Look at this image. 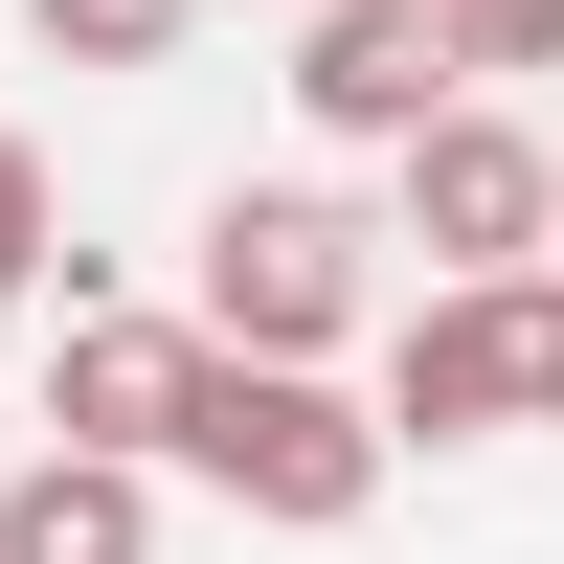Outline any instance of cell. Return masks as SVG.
I'll use <instances>...</instances> for the list:
<instances>
[{"label":"cell","mask_w":564,"mask_h":564,"mask_svg":"<svg viewBox=\"0 0 564 564\" xmlns=\"http://www.w3.org/2000/svg\"><path fill=\"white\" fill-rule=\"evenodd\" d=\"M23 294H68V181H45V135L0 113V316Z\"/></svg>","instance_id":"obj_8"},{"label":"cell","mask_w":564,"mask_h":564,"mask_svg":"<svg viewBox=\"0 0 564 564\" xmlns=\"http://www.w3.org/2000/svg\"><path fill=\"white\" fill-rule=\"evenodd\" d=\"M0 564H159V475L135 452H23L0 475Z\"/></svg>","instance_id":"obj_7"},{"label":"cell","mask_w":564,"mask_h":564,"mask_svg":"<svg viewBox=\"0 0 564 564\" xmlns=\"http://www.w3.org/2000/svg\"><path fill=\"white\" fill-rule=\"evenodd\" d=\"M294 113L361 135V159H406L430 113H475V68H452L430 0H316V23H294Z\"/></svg>","instance_id":"obj_6"},{"label":"cell","mask_w":564,"mask_h":564,"mask_svg":"<svg viewBox=\"0 0 564 564\" xmlns=\"http://www.w3.org/2000/svg\"><path fill=\"white\" fill-rule=\"evenodd\" d=\"M384 406L339 384V361H204V406H181V475L226 497V520H271V542H339V520H384Z\"/></svg>","instance_id":"obj_1"},{"label":"cell","mask_w":564,"mask_h":564,"mask_svg":"<svg viewBox=\"0 0 564 564\" xmlns=\"http://www.w3.org/2000/svg\"><path fill=\"white\" fill-rule=\"evenodd\" d=\"M181 23L204 0H23V45H68V68H181Z\"/></svg>","instance_id":"obj_9"},{"label":"cell","mask_w":564,"mask_h":564,"mask_svg":"<svg viewBox=\"0 0 564 564\" xmlns=\"http://www.w3.org/2000/svg\"><path fill=\"white\" fill-rule=\"evenodd\" d=\"M542 271H564V226H542Z\"/></svg>","instance_id":"obj_11"},{"label":"cell","mask_w":564,"mask_h":564,"mask_svg":"<svg viewBox=\"0 0 564 564\" xmlns=\"http://www.w3.org/2000/svg\"><path fill=\"white\" fill-rule=\"evenodd\" d=\"M204 316H113L68 294V339H45V452H135V475H181V406H204Z\"/></svg>","instance_id":"obj_5"},{"label":"cell","mask_w":564,"mask_h":564,"mask_svg":"<svg viewBox=\"0 0 564 564\" xmlns=\"http://www.w3.org/2000/svg\"><path fill=\"white\" fill-rule=\"evenodd\" d=\"M181 316H204L226 361H339L361 316H384V226H361L339 181H226V204H204V294H181Z\"/></svg>","instance_id":"obj_2"},{"label":"cell","mask_w":564,"mask_h":564,"mask_svg":"<svg viewBox=\"0 0 564 564\" xmlns=\"http://www.w3.org/2000/svg\"><path fill=\"white\" fill-rule=\"evenodd\" d=\"M542 226H564V135H520L497 90L406 135V249H430V294L452 271H542Z\"/></svg>","instance_id":"obj_4"},{"label":"cell","mask_w":564,"mask_h":564,"mask_svg":"<svg viewBox=\"0 0 564 564\" xmlns=\"http://www.w3.org/2000/svg\"><path fill=\"white\" fill-rule=\"evenodd\" d=\"M430 23H452L475 90H497V68H564V0H430Z\"/></svg>","instance_id":"obj_10"},{"label":"cell","mask_w":564,"mask_h":564,"mask_svg":"<svg viewBox=\"0 0 564 564\" xmlns=\"http://www.w3.org/2000/svg\"><path fill=\"white\" fill-rule=\"evenodd\" d=\"M384 430L475 452V430H564V271H452L384 339Z\"/></svg>","instance_id":"obj_3"}]
</instances>
